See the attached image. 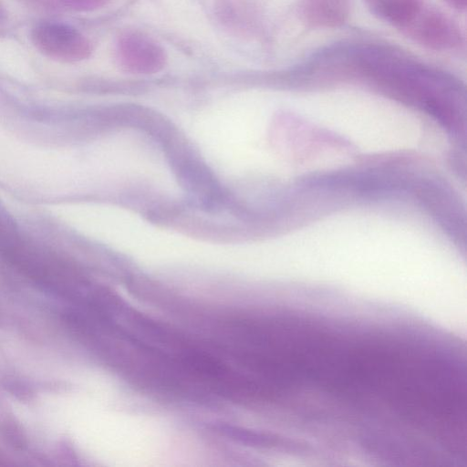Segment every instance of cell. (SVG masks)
Listing matches in <instances>:
<instances>
[{
    "label": "cell",
    "mask_w": 467,
    "mask_h": 467,
    "mask_svg": "<svg viewBox=\"0 0 467 467\" xmlns=\"http://www.w3.org/2000/svg\"><path fill=\"white\" fill-rule=\"evenodd\" d=\"M400 31L417 44L436 51H452L463 44L458 25L425 0Z\"/></svg>",
    "instance_id": "obj_1"
},
{
    "label": "cell",
    "mask_w": 467,
    "mask_h": 467,
    "mask_svg": "<svg viewBox=\"0 0 467 467\" xmlns=\"http://www.w3.org/2000/svg\"><path fill=\"white\" fill-rule=\"evenodd\" d=\"M31 41L42 54L61 62H78L92 52L90 41L75 27L58 22L37 24L31 31Z\"/></svg>",
    "instance_id": "obj_2"
},
{
    "label": "cell",
    "mask_w": 467,
    "mask_h": 467,
    "mask_svg": "<svg viewBox=\"0 0 467 467\" xmlns=\"http://www.w3.org/2000/svg\"><path fill=\"white\" fill-rule=\"evenodd\" d=\"M115 57L123 70L138 75L161 71L167 59L164 49L156 41L136 31L126 32L119 37Z\"/></svg>",
    "instance_id": "obj_3"
},
{
    "label": "cell",
    "mask_w": 467,
    "mask_h": 467,
    "mask_svg": "<svg viewBox=\"0 0 467 467\" xmlns=\"http://www.w3.org/2000/svg\"><path fill=\"white\" fill-rule=\"evenodd\" d=\"M350 0H299L302 21L313 28H333L348 18Z\"/></svg>",
    "instance_id": "obj_4"
},
{
    "label": "cell",
    "mask_w": 467,
    "mask_h": 467,
    "mask_svg": "<svg viewBox=\"0 0 467 467\" xmlns=\"http://www.w3.org/2000/svg\"><path fill=\"white\" fill-rule=\"evenodd\" d=\"M376 17L400 30L415 15L423 0H364Z\"/></svg>",
    "instance_id": "obj_5"
},
{
    "label": "cell",
    "mask_w": 467,
    "mask_h": 467,
    "mask_svg": "<svg viewBox=\"0 0 467 467\" xmlns=\"http://www.w3.org/2000/svg\"><path fill=\"white\" fill-rule=\"evenodd\" d=\"M109 0H58L62 7L79 12H88L104 6Z\"/></svg>",
    "instance_id": "obj_6"
},
{
    "label": "cell",
    "mask_w": 467,
    "mask_h": 467,
    "mask_svg": "<svg viewBox=\"0 0 467 467\" xmlns=\"http://www.w3.org/2000/svg\"><path fill=\"white\" fill-rule=\"evenodd\" d=\"M30 5L44 9V10H55L61 8L58 0H23Z\"/></svg>",
    "instance_id": "obj_7"
},
{
    "label": "cell",
    "mask_w": 467,
    "mask_h": 467,
    "mask_svg": "<svg viewBox=\"0 0 467 467\" xmlns=\"http://www.w3.org/2000/svg\"><path fill=\"white\" fill-rule=\"evenodd\" d=\"M452 8L464 11L467 6V0H444Z\"/></svg>",
    "instance_id": "obj_8"
}]
</instances>
